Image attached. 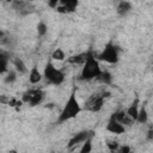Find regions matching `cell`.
<instances>
[{"instance_id":"1","label":"cell","mask_w":153,"mask_h":153,"mask_svg":"<svg viewBox=\"0 0 153 153\" xmlns=\"http://www.w3.org/2000/svg\"><path fill=\"white\" fill-rule=\"evenodd\" d=\"M102 73V68L99 65L98 59L96 57L93 50H87L86 51V60L82 63L81 73H80V80H92V79H98Z\"/></svg>"},{"instance_id":"2","label":"cell","mask_w":153,"mask_h":153,"mask_svg":"<svg viewBox=\"0 0 153 153\" xmlns=\"http://www.w3.org/2000/svg\"><path fill=\"white\" fill-rule=\"evenodd\" d=\"M81 111H82V108H81V105L79 104V102L76 99V91L74 88L71 92L67 102L65 103V106L62 108V110H61V112L59 115L57 122L59 123H63L66 121H69L72 118H75Z\"/></svg>"},{"instance_id":"3","label":"cell","mask_w":153,"mask_h":153,"mask_svg":"<svg viewBox=\"0 0 153 153\" xmlns=\"http://www.w3.org/2000/svg\"><path fill=\"white\" fill-rule=\"evenodd\" d=\"M65 73L56 68L51 61H48L45 63V67H44V71H43V79L49 84V85H55V86H59L61 85L63 81H65Z\"/></svg>"},{"instance_id":"4","label":"cell","mask_w":153,"mask_h":153,"mask_svg":"<svg viewBox=\"0 0 153 153\" xmlns=\"http://www.w3.org/2000/svg\"><path fill=\"white\" fill-rule=\"evenodd\" d=\"M110 94L111 93L109 91H103V92H97V93L91 94V97L85 102V110H87L90 112L100 111L104 105L105 98L110 97Z\"/></svg>"},{"instance_id":"5","label":"cell","mask_w":153,"mask_h":153,"mask_svg":"<svg viewBox=\"0 0 153 153\" xmlns=\"http://www.w3.org/2000/svg\"><path fill=\"white\" fill-rule=\"evenodd\" d=\"M96 57L98 59V61H104L110 65H115L118 62V59H120L118 48L112 42H109V43H106V45L104 47L102 53L96 55Z\"/></svg>"},{"instance_id":"6","label":"cell","mask_w":153,"mask_h":153,"mask_svg":"<svg viewBox=\"0 0 153 153\" xmlns=\"http://www.w3.org/2000/svg\"><path fill=\"white\" fill-rule=\"evenodd\" d=\"M45 97V93L41 88H30L25 91L22 96V100L25 104H29L30 106H36L39 105Z\"/></svg>"},{"instance_id":"7","label":"cell","mask_w":153,"mask_h":153,"mask_svg":"<svg viewBox=\"0 0 153 153\" xmlns=\"http://www.w3.org/2000/svg\"><path fill=\"white\" fill-rule=\"evenodd\" d=\"M91 136H93V131H92V130H81V131H78L76 134H74V135L69 139V141H68V143H67V149L71 151L73 147H75V146H78V145L82 143L86 139H88V137H91Z\"/></svg>"},{"instance_id":"8","label":"cell","mask_w":153,"mask_h":153,"mask_svg":"<svg viewBox=\"0 0 153 153\" xmlns=\"http://www.w3.org/2000/svg\"><path fill=\"white\" fill-rule=\"evenodd\" d=\"M59 4L61 6L56 7V11L60 13H72L76 10L79 0H59Z\"/></svg>"},{"instance_id":"9","label":"cell","mask_w":153,"mask_h":153,"mask_svg":"<svg viewBox=\"0 0 153 153\" xmlns=\"http://www.w3.org/2000/svg\"><path fill=\"white\" fill-rule=\"evenodd\" d=\"M106 130L111 134H115V135H121L126 131V128L123 124H121L118 121L114 120V118H110L108 124H106Z\"/></svg>"},{"instance_id":"10","label":"cell","mask_w":153,"mask_h":153,"mask_svg":"<svg viewBox=\"0 0 153 153\" xmlns=\"http://www.w3.org/2000/svg\"><path fill=\"white\" fill-rule=\"evenodd\" d=\"M110 118H114V120H116V121H118L121 124H123V126H131V123L134 122L128 115H127V112L124 111V110H118V111H115L112 115H111V117Z\"/></svg>"},{"instance_id":"11","label":"cell","mask_w":153,"mask_h":153,"mask_svg":"<svg viewBox=\"0 0 153 153\" xmlns=\"http://www.w3.org/2000/svg\"><path fill=\"white\" fill-rule=\"evenodd\" d=\"M42 79H43V73L38 69V67L37 66L31 67V69L29 72V82L32 85H36V84L41 82Z\"/></svg>"},{"instance_id":"12","label":"cell","mask_w":153,"mask_h":153,"mask_svg":"<svg viewBox=\"0 0 153 153\" xmlns=\"http://www.w3.org/2000/svg\"><path fill=\"white\" fill-rule=\"evenodd\" d=\"M131 8H133V6H131V2L130 1H128V0H121L118 2L117 7H116V12H117L118 16L124 17V16H127L131 11Z\"/></svg>"},{"instance_id":"13","label":"cell","mask_w":153,"mask_h":153,"mask_svg":"<svg viewBox=\"0 0 153 153\" xmlns=\"http://www.w3.org/2000/svg\"><path fill=\"white\" fill-rule=\"evenodd\" d=\"M139 98L136 97L135 99H134V102L128 106V109L126 110V112H127V115L135 122V120H136V117H137V112H139Z\"/></svg>"},{"instance_id":"14","label":"cell","mask_w":153,"mask_h":153,"mask_svg":"<svg viewBox=\"0 0 153 153\" xmlns=\"http://www.w3.org/2000/svg\"><path fill=\"white\" fill-rule=\"evenodd\" d=\"M135 122L141 123V124H145V123L148 122V112H147V109H146V103H143L139 108V112H137V117H136Z\"/></svg>"},{"instance_id":"15","label":"cell","mask_w":153,"mask_h":153,"mask_svg":"<svg viewBox=\"0 0 153 153\" xmlns=\"http://www.w3.org/2000/svg\"><path fill=\"white\" fill-rule=\"evenodd\" d=\"M85 60H86V51L72 55L71 57L67 59V63H69V65H82L85 62Z\"/></svg>"},{"instance_id":"16","label":"cell","mask_w":153,"mask_h":153,"mask_svg":"<svg viewBox=\"0 0 153 153\" xmlns=\"http://www.w3.org/2000/svg\"><path fill=\"white\" fill-rule=\"evenodd\" d=\"M13 66H14V69L18 72V73H26L27 68H26V65L24 63V61L20 59V57H14L13 59Z\"/></svg>"},{"instance_id":"17","label":"cell","mask_w":153,"mask_h":153,"mask_svg":"<svg viewBox=\"0 0 153 153\" xmlns=\"http://www.w3.org/2000/svg\"><path fill=\"white\" fill-rule=\"evenodd\" d=\"M103 84H105V85H110L111 82H112V75L110 74V72H108V71H102V73H100V75H99V78H98Z\"/></svg>"},{"instance_id":"18","label":"cell","mask_w":153,"mask_h":153,"mask_svg":"<svg viewBox=\"0 0 153 153\" xmlns=\"http://www.w3.org/2000/svg\"><path fill=\"white\" fill-rule=\"evenodd\" d=\"M51 59L53 60H57V61H63L66 59V54L61 48H56L53 53H51Z\"/></svg>"},{"instance_id":"19","label":"cell","mask_w":153,"mask_h":153,"mask_svg":"<svg viewBox=\"0 0 153 153\" xmlns=\"http://www.w3.org/2000/svg\"><path fill=\"white\" fill-rule=\"evenodd\" d=\"M81 145L82 146L80 148V153H90L92 151V136L86 139Z\"/></svg>"},{"instance_id":"20","label":"cell","mask_w":153,"mask_h":153,"mask_svg":"<svg viewBox=\"0 0 153 153\" xmlns=\"http://www.w3.org/2000/svg\"><path fill=\"white\" fill-rule=\"evenodd\" d=\"M17 80V71H7L6 76L4 78L5 84H13Z\"/></svg>"},{"instance_id":"21","label":"cell","mask_w":153,"mask_h":153,"mask_svg":"<svg viewBox=\"0 0 153 153\" xmlns=\"http://www.w3.org/2000/svg\"><path fill=\"white\" fill-rule=\"evenodd\" d=\"M36 29H37V33H38V36H45L47 35V32H48V25L44 23V22H38V24H37V26H36Z\"/></svg>"},{"instance_id":"22","label":"cell","mask_w":153,"mask_h":153,"mask_svg":"<svg viewBox=\"0 0 153 153\" xmlns=\"http://www.w3.org/2000/svg\"><path fill=\"white\" fill-rule=\"evenodd\" d=\"M106 147L110 152H117V149L120 147V143L117 141H106Z\"/></svg>"},{"instance_id":"23","label":"cell","mask_w":153,"mask_h":153,"mask_svg":"<svg viewBox=\"0 0 153 153\" xmlns=\"http://www.w3.org/2000/svg\"><path fill=\"white\" fill-rule=\"evenodd\" d=\"M7 72V60H1L0 59V74Z\"/></svg>"},{"instance_id":"24","label":"cell","mask_w":153,"mask_h":153,"mask_svg":"<svg viewBox=\"0 0 153 153\" xmlns=\"http://www.w3.org/2000/svg\"><path fill=\"white\" fill-rule=\"evenodd\" d=\"M130 151H131V148L129 146H127V145L120 146L118 149H117V152H120V153H130Z\"/></svg>"},{"instance_id":"25","label":"cell","mask_w":153,"mask_h":153,"mask_svg":"<svg viewBox=\"0 0 153 153\" xmlns=\"http://www.w3.org/2000/svg\"><path fill=\"white\" fill-rule=\"evenodd\" d=\"M48 6L51 8H56L59 6V0H48Z\"/></svg>"},{"instance_id":"26","label":"cell","mask_w":153,"mask_h":153,"mask_svg":"<svg viewBox=\"0 0 153 153\" xmlns=\"http://www.w3.org/2000/svg\"><path fill=\"white\" fill-rule=\"evenodd\" d=\"M147 140L148 141H152L153 140V128L149 127V129L147 130Z\"/></svg>"},{"instance_id":"27","label":"cell","mask_w":153,"mask_h":153,"mask_svg":"<svg viewBox=\"0 0 153 153\" xmlns=\"http://www.w3.org/2000/svg\"><path fill=\"white\" fill-rule=\"evenodd\" d=\"M4 37H5V32L0 29V38H4Z\"/></svg>"},{"instance_id":"28","label":"cell","mask_w":153,"mask_h":153,"mask_svg":"<svg viewBox=\"0 0 153 153\" xmlns=\"http://www.w3.org/2000/svg\"><path fill=\"white\" fill-rule=\"evenodd\" d=\"M0 1H1V0H0Z\"/></svg>"}]
</instances>
